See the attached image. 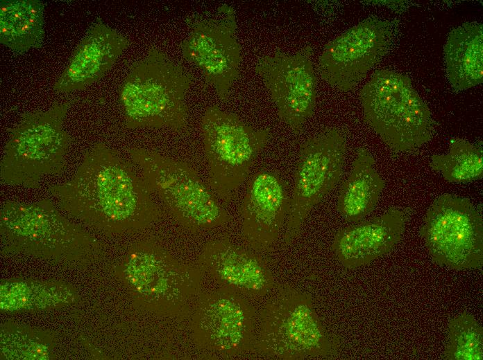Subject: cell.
I'll list each match as a JSON object with an SVG mask.
<instances>
[{
	"instance_id": "cell-1",
	"label": "cell",
	"mask_w": 483,
	"mask_h": 360,
	"mask_svg": "<svg viewBox=\"0 0 483 360\" xmlns=\"http://www.w3.org/2000/svg\"><path fill=\"white\" fill-rule=\"evenodd\" d=\"M49 191L70 213L110 232L142 228L160 215L142 177L102 143L86 152L70 180Z\"/></svg>"
},
{
	"instance_id": "cell-2",
	"label": "cell",
	"mask_w": 483,
	"mask_h": 360,
	"mask_svg": "<svg viewBox=\"0 0 483 360\" xmlns=\"http://www.w3.org/2000/svg\"><path fill=\"white\" fill-rule=\"evenodd\" d=\"M192 82V75L180 64L150 48L131 65L119 89L125 126L185 130L186 96Z\"/></svg>"
},
{
	"instance_id": "cell-3",
	"label": "cell",
	"mask_w": 483,
	"mask_h": 360,
	"mask_svg": "<svg viewBox=\"0 0 483 360\" xmlns=\"http://www.w3.org/2000/svg\"><path fill=\"white\" fill-rule=\"evenodd\" d=\"M364 118L396 152L414 151L433 135L431 111L406 75L376 71L359 92Z\"/></svg>"
},
{
	"instance_id": "cell-4",
	"label": "cell",
	"mask_w": 483,
	"mask_h": 360,
	"mask_svg": "<svg viewBox=\"0 0 483 360\" xmlns=\"http://www.w3.org/2000/svg\"><path fill=\"white\" fill-rule=\"evenodd\" d=\"M69 105L57 102L24 114L10 129L0 163L3 183L33 188L44 177L62 172L70 141L63 122Z\"/></svg>"
},
{
	"instance_id": "cell-5",
	"label": "cell",
	"mask_w": 483,
	"mask_h": 360,
	"mask_svg": "<svg viewBox=\"0 0 483 360\" xmlns=\"http://www.w3.org/2000/svg\"><path fill=\"white\" fill-rule=\"evenodd\" d=\"M257 345L268 357L294 360L331 357L339 341L323 326L310 296L285 286L262 311Z\"/></svg>"
},
{
	"instance_id": "cell-6",
	"label": "cell",
	"mask_w": 483,
	"mask_h": 360,
	"mask_svg": "<svg viewBox=\"0 0 483 360\" xmlns=\"http://www.w3.org/2000/svg\"><path fill=\"white\" fill-rule=\"evenodd\" d=\"M129 154L151 191L160 197L173 216L185 226L207 228L230 220L213 191L187 163L144 148L133 147Z\"/></svg>"
},
{
	"instance_id": "cell-7",
	"label": "cell",
	"mask_w": 483,
	"mask_h": 360,
	"mask_svg": "<svg viewBox=\"0 0 483 360\" xmlns=\"http://www.w3.org/2000/svg\"><path fill=\"white\" fill-rule=\"evenodd\" d=\"M201 128L210 189L229 202L267 145L270 129L255 128L217 105L205 109Z\"/></svg>"
},
{
	"instance_id": "cell-8",
	"label": "cell",
	"mask_w": 483,
	"mask_h": 360,
	"mask_svg": "<svg viewBox=\"0 0 483 360\" xmlns=\"http://www.w3.org/2000/svg\"><path fill=\"white\" fill-rule=\"evenodd\" d=\"M482 224L481 214L469 199L443 194L427 210L420 234L439 265L477 269L483 264Z\"/></svg>"
},
{
	"instance_id": "cell-9",
	"label": "cell",
	"mask_w": 483,
	"mask_h": 360,
	"mask_svg": "<svg viewBox=\"0 0 483 360\" xmlns=\"http://www.w3.org/2000/svg\"><path fill=\"white\" fill-rule=\"evenodd\" d=\"M346 151V136L337 128L326 129L300 145L283 235L285 244L298 236L312 209L339 181Z\"/></svg>"
},
{
	"instance_id": "cell-10",
	"label": "cell",
	"mask_w": 483,
	"mask_h": 360,
	"mask_svg": "<svg viewBox=\"0 0 483 360\" xmlns=\"http://www.w3.org/2000/svg\"><path fill=\"white\" fill-rule=\"evenodd\" d=\"M187 25L188 35L180 44L181 54L225 102L239 76L242 62L235 10L224 3L213 14L191 17Z\"/></svg>"
},
{
	"instance_id": "cell-11",
	"label": "cell",
	"mask_w": 483,
	"mask_h": 360,
	"mask_svg": "<svg viewBox=\"0 0 483 360\" xmlns=\"http://www.w3.org/2000/svg\"><path fill=\"white\" fill-rule=\"evenodd\" d=\"M312 48L307 45L294 53L278 50L260 57L254 66L276 108L280 119L296 134L313 115L316 78Z\"/></svg>"
},
{
	"instance_id": "cell-12",
	"label": "cell",
	"mask_w": 483,
	"mask_h": 360,
	"mask_svg": "<svg viewBox=\"0 0 483 360\" xmlns=\"http://www.w3.org/2000/svg\"><path fill=\"white\" fill-rule=\"evenodd\" d=\"M392 36L389 21L359 22L324 46L318 63L321 78L340 91L352 90L387 53Z\"/></svg>"
},
{
	"instance_id": "cell-13",
	"label": "cell",
	"mask_w": 483,
	"mask_h": 360,
	"mask_svg": "<svg viewBox=\"0 0 483 360\" xmlns=\"http://www.w3.org/2000/svg\"><path fill=\"white\" fill-rule=\"evenodd\" d=\"M1 234L16 247L43 253L83 249L88 238L62 217L46 199L8 201L1 210Z\"/></svg>"
},
{
	"instance_id": "cell-14",
	"label": "cell",
	"mask_w": 483,
	"mask_h": 360,
	"mask_svg": "<svg viewBox=\"0 0 483 360\" xmlns=\"http://www.w3.org/2000/svg\"><path fill=\"white\" fill-rule=\"evenodd\" d=\"M289 205L287 186L277 172L263 169L252 177L240 207L243 235L251 247L264 251L274 244Z\"/></svg>"
},
{
	"instance_id": "cell-15",
	"label": "cell",
	"mask_w": 483,
	"mask_h": 360,
	"mask_svg": "<svg viewBox=\"0 0 483 360\" xmlns=\"http://www.w3.org/2000/svg\"><path fill=\"white\" fill-rule=\"evenodd\" d=\"M124 269L125 278L134 290L169 309L183 301L191 285L187 269L155 244L136 246L128 253Z\"/></svg>"
},
{
	"instance_id": "cell-16",
	"label": "cell",
	"mask_w": 483,
	"mask_h": 360,
	"mask_svg": "<svg viewBox=\"0 0 483 360\" xmlns=\"http://www.w3.org/2000/svg\"><path fill=\"white\" fill-rule=\"evenodd\" d=\"M407 214L393 207L380 215L343 228L332 244L336 258L347 269L366 265L389 253L400 241Z\"/></svg>"
},
{
	"instance_id": "cell-17",
	"label": "cell",
	"mask_w": 483,
	"mask_h": 360,
	"mask_svg": "<svg viewBox=\"0 0 483 360\" xmlns=\"http://www.w3.org/2000/svg\"><path fill=\"white\" fill-rule=\"evenodd\" d=\"M129 39L100 19L92 23L76 46L53 89L68 93L100 80L128 48Z\"/></svg>"
},
{
	"instance_id": "cell-18",
	"label": "cell",
	"mask_w": 483,
	"mask_h": 360,
	"mask_svg": "<svg viewBox=\"0 0 483 360\" xmlns=\"http://www.w3.org/2000/svg\"><path fill=\"white\" fill-rule=\"evenodd\" d=\"M254 311L229 291L211 295L198 314V329L212 348L234 354L247 348L253 330Z\"/></svg>"
},
{
	"instance_id": "cell-19",
	"label": "cell",
	"mask_w": 483,
	"mask_h": 360,
	"mask_svg": "<svg viewBox=\"0 0 483 360\" xmlns=\"http://www.w3.org/2000/svg\"><path fill=\"white\" fill-rule=\"evenodd\" d=\"M201 260L217 280L232 289L264 296L273 287L271 272L262 259L228 239L206 244Z\"/></svg>"
},
{
	"instance_id": "cell-20",
	"label": "cell",
	"mask_w": 483,
	"mask_h": 360,
	"mask_svg": "<svg viewBox=\"0 0 483 360\" xmlns=\"http://www.w3.org/2000/svg\"><path fill=\"white\" fill-rule=\"evenodd\" d=\"M448 82L456 91H464L483 81V27L466 22L452 28L443 47Z\"/></svg>"
},
{
	"instance_id": "cell-21",
	"label": "cell",
	"mask_w": 483,
	"mask_h": 360,
	"mask_svg": "<svg viewBox=\"0 0 483 360\" xmlns=\"http://www.w3.org/2000/svg\"><path fill=\"white\" fill-rule=\"evenodd\" d=\"M374 165L370 152L363 147L358 148L337 204L338 212L348 222L360 221L374 210L379 201L385 183Z\"/></svg>"
},
{
	"instance_id": "cell-22",
	"label": "cell",
	"mask_w": 483,
	"mask_h": 360,
	"mask_svg": "<svg viewBox=\"0 0 483 360\" xmlns=\"http://www.w3.org/2000/svg\"><path fill=\"white\" fill-rule=\"evenodd\" d=\"M44 3L39 0L0 1V43L17 53L42 46Z\"/></svg>"
},
{
	"instance_id": "cell-23",
	"label": "cell",
	"mask_w": 483,
	"mask_h": 360,
	"mask_svg": "<svg viewBox=\"0 0 483 360\" xmlns=\"http://www.w3.org/2000/svg\"><path fill=\"white\" fill-rule=\"evenodd\" d=\"M482 148L462 139H452L448 152L432 154L430 168L453 183H468L482 177Z\"/></svg>"
},
{
	"instance_id": "cell-24",
	"label": "cell",
	"mask_w": 483,
	"mask_h": 360,
	"mask_svg": "<svg viewBox=\"0 0 483 360\" xmlns=\"http://www.w3.org/2000/svg\"><path fill=\"white\" fill-rule=\"evenodd\" d=\"M483 328L475 316L462 312L448 324V340L443 352L447 360H482Z\"/></svg>"
},
{
	"instance_id": "cell-25",
	"label": "cell",
	"mask_w": 483,
	"mask_h": 360,
	"mask_svg": "<svg viewBox=\"0 0 483 360\" xmlns=\"http://www.w3.org/2000/svg\"><path fill=\"white\" fill-rule=\"evenodd\" d=\"M69 294L55 286L12 282L1 285V307L6 309L46 307L64 302Z\"/></svg>"
},
{
	"instance_id": "cell-26",
	"label": "cell",
	"mask_w": 483,
	"mask_h": 360,
	"mask_svg": "<svg viewBox=\"0 0 483 360\" xmlns=\"http://www.w3.org/2000/svg\"><path fill=\"white\" fill-rule=\"evenodd\" d=\"M6 341L9 343H3V348L8 347V349H4L3 352L8 353L6 354L8 358L13 352L14 354L10 359H46L48 358L49 351L45 345L27 339L24 335L18 336L17 334V337H14V339H8Z\"/></svg>"
}]
</instances>
